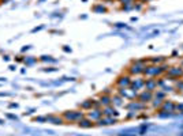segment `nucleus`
I'll return each mask as SVG.
<instances>
[{"label":"nucleus","instance_id":"12","mask_svg":"<svg viewBox=\"0 0 183 136\" xmlns=\"http://www.w3.org/2000/svg\"><path fill=\"white\" fill-rule=\"evenodd\" d=\"M112 105L115 106H123L124 105V102H123V97H120V95H116L112 98Z\"/></svg>","mask_w":183,"mask_h":136},{"label":"nucleus","instance_id":"22","mask_svg":"<svg viewBox=\"0 0 183 136\" xmlns=\"http://www.w3.org/2000/svg\"><path fill=\"white\" fill-rule=\"evenodd\" d=\"M10 108H18V104H10Z\"/></svg>","mask_w":183,"mask_h":136},{"label":"nucleus","instance_id":"2","mask_svg":"<svg viewBox=\"0 0 183 136\" xmlns=\"http://www.w3.org/2000/svg\"><path fill=\"white\" fill-rule=\"evenodd\" d=\"M119 95L120 97H123V98H126V99L133 101V99L137 98V90L128 88V87H122V88L119 90Z\"/></svg>","mask_w":183,"mask_h":136},{"label":"nucleus","instance_id":"8","mask_svg":"<svg viewBox=\"0 0 183 136\" xmlns=\"http://www.w3.org/2000/svg\"><path fill=\"white\" fill-rule=\"evenodd\" d=\"M138 98V102H141V104H144V102H149V101H152V91H144V93H141L137 97Z\"/></svg>","mask_w":183,"mask_h":136},{"label":"nucleus","instance_id":"17","mask_svg":"<svg viewBox=\"0 0 183 136\" xmlns=\"http://www.w3.org/2000/svg\"><path fill=\"white\" fill-rule=\"evenodd\" d=\"M6 116H7V118H10V120H14V121H18V120H19V118L17 117L15 114H10V113H7Z\"/></svg>","mask_w":183,"mask_h":136},{"label":"nucleus","instance_id":"21","mask_svg":"<svg viewBox=\"0 0 183 136\" xmlns=\"http://www.w3.org/2000/svg\"><path fill=\"white\" fill-rule=\"evenodd\" d=\"M30 49V46H25V48H22V52H26V50Z\"/></svg>","mask_w":183,"mask_h":136},{"label":"nucleus","instance_id":"16","mask_svg":"<svg viewBox=\"0 0 183 136\" xmlns=\"http://www.w3.org/2000/svg\"><path fill=\"white\" fill-rule=\"evenodd\" d=\"M40 60H41V61H48V63H55L56 61V60H55V59H52L51 56H43Z\"/></svg>","mask_w":183,"mask_h":136},{"label":"nucleus","instance_id":"25","mask_svg":"<svg viewBox=\"0 0 183 136\" xmlns=\"http://www.w3.org/2000/svg\"><path fill=\"white\" fill-rule=\"evenodd\" d=\"M40 1H44V0H40Z\"/></svg>","mask_w":183,"mask_h":136},{"label":"nucleus","instance_id":"1","mask_svg":"<svg viewBox=\"0 0 183 136\" xmlns=\"http://www.w3.org/2000/svg\"><path fill=\"white\" fill-rule=\"evenodd\" d=\"M63 118L66 121H79L81 118H83V113L82 112H78V110H71V112H66L63 114Z\"/></svg>","mask_w":183,"mask_h":136},{"label":"nucleus","instance_id":"5","mask_svg":"<svg viewBox=\"0 0 183 136\" xmlns=\"http://www.w3.org/2000/svg\"><path fill=\"white\" fill-rule=\"evenodd\" d=\"M116 85L122 88V87H128L131 85V79H130V76H119L118 78V81H116Z\"/></svg>","mask_w":183,"mask_h":136},{"label":"nucleus","instance_id":"10","mask_svg":"<svg viewBox=\"0 0 183 136\" xmlns=\"http://www.w3.org/2000/svg\"><path fill=\"white\" fill-rule=\"evenodd\" d=\"M79 127H81V128H92V127H93V123H92V120H89V118H81V120H79Z\"/></svg>","mask_w":183,"mask_h":136},{"label":"nucleus","instance_id":"23","mask_svg":"<svg viewBox=\"0 0 183 136\" xmlns=\"http://www.w3.org/2000/svg\"><path fill=\"white\" fill-rule=\"evenodd\" d=\"M0 82H6V79L4 78H0Z\"/></svg>","mask_w":183,"mask_h":136},{"label":"nucleus","instance_id":"20","mask_svg":"<svg viewBox=\"0 0 183 136\" xmlns=\"http://www.w3.org/2000/svg\"><path fill=\"white\" fill-rule=\"evenodd\" d=\"M44 26H38V27H36V29H33V33H36V31H38V30H41Z\"/></svg>","mask_w":183,"mask_h":136},{"label":"nucleus","instance_id":"7","mask_svg":"<svg viewBox=\"0 0 183 136\" xmlns=\"http://www.w3.org/2000/svg\"><path fill=\"white\" fill-rule=\"evenodd\" d=\"M116 123V118L115 117H107V116H102V117L97 121V125H112Z\"/></svg>","mask_w":183,"mask_h":136},{"label":"nucleus","instance_id":"11","mask_svg":"<svg viewBox=\"0 0 183 136\" xmlns=\"http://www.w3.org/2000/svg\"><path fill=\"white\" fill-rule=\"evenodd\" d=\"M47 121H48V123H52V124H62L63 123V118L56 117V116H48V117H47Z\"/></svg>","mask_w":183,"mask_h":136},{"label":"nucleus","instance_id":"4","mask_svg":"<svg viewBox=\"0 0 183 136\" xmlns=\"http://www.w3.org/2000/svg\"><path fill=\"white\" fill-rule=\"evenodd\" d=\"M102 117V110L100 109H90V113H88V118L92 120V121H98L100 118Z\"/></svg>","mask_w":183,"mask_h":136},{"label":"nucleus","instance_id":"3","mask_svg":"<svg viewBox=\"0 0 183 136\" xmlns=\"http://www.w3.org/2000/svg\"><path fill=\"white\" fill-rule=\"evenodd\" d=\"M128 71H130L131 75H138V74H141V72L145 71V67L141 64V61H135V63H133L131 67L128 68Z\"/></svg>","mask_w":183,"mask_h":136},{"label":"nucleus","instance_id":"13","mask_svg":"<svg viewBox=\"0 0 183 136\" xmlns=\"http://www.w3.org/2000/svg\"><path fill=\"white\" fill-rule=\"evenodd\" d=\"M82 109H92L93 108V99H88V101H85L82 105H81Z\"/></svg>","mask_w":183,"mask_h":136},{"label":"nucleus","instance_id":"18","mask_svg":"<svg viewBox=\"0 0 183 136\" xmlns=\"http://www.w3.org/2000/svg\"><path fill=\"white\" fill-rule=\"evenodd\" d=\"M34 121H36V123H45V121H47V117H36Z\"/></svg>","mask_w":183,"mask_h":136},{"label":"nucleus","instance_id":"14","mask_svg":"<svg viewBox=\"0 0 183 136\" xmlns=\"http://www.w3.org/2000/svg\"><path fill=\"white\" fill-rule=\"evenodd\" d=\"M23 61H25L26 65H33L34 63H37V59L36 57H25Z\"/></svg>","mask_w":183,"mask_h":136},{"label":"nucleus","instance_id":"19","mask_svg":"<svg viewBox=\"0 0 183 136\" xmlns=\"http://www.w3.org/2000/svg\"><path fill=\"white\" fill-rule=\"evenodd\" d=\"M120 3H123V4H131L133 0H120Z\"/></svg>","mask_w":183,"mask_h":136},{"label":"nucleus","instance_id":"24","mask_svg":"<svg viewBox=\"0 0 183 136\" xmlns=\"http://www.w3.org/2000/svg\"><path fill=\"white\" fill-rule=\"evenodd\" d=\"M0 124H4V121H3V120H0Z\"/></svg>","mask_w":183,"mask_h":136},{"label":"nucleus","instance_id":"9","mask_svg":"<svg viewBox=\"0 0 183 136\" xmlns=\"http://www.w3.org/2000/svg\"><path fill=\"white\" fill-rule=\"evenodd\" d=\"M100 104H101V106H104V108L112 105V98H111L109 95H107V94H104V95L100 97Z\"/></svg>","mask_w":183,"mask_h":136},{"label":"nucleus","instance_id":"6","mask_svg":"<svg viewBox=\"0 0 183 136\" xmlns=\"http://www.w3.org/2000/svg\"><path fill=\"white\" fill-rule=\"evenodd\" d=\"M102 116L114 117V116H119V113L116 112V109H115L114 106L109 105V106H105V108H104V110H102Z\"/></svg>","mask_w":183,"mask_h":136},{"label":"nucleus","instance_id":"15","mask_svg":"<svg viewBox=\"0 0 183 136\" xmlns=\"http://www.w3.org/2000/svg\"><path fill=\"white\" fill-rule=\"evenodd\" d=\"M93 11H94V13H105L107 10H105V7H104V6L98 4V6H96L94 8H93Z\"/></svg>","mask_w":183,"mask_h":136}]
</instances>
